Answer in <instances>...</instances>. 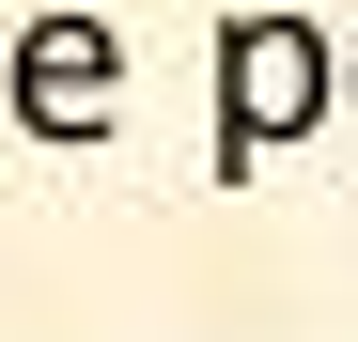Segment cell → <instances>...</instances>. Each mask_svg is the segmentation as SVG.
Instances as JSON below:
<instances>
[{"label":"cell","instance_id":"cell-1","mask_svg":"<svg viewBox=\"0 0 358 342\" xmlns=\"http://www.w3.org/2000/svg\"><path fill=\"white\" fill-rule=\"evenodd\" d=\"M327 109H343V47H327L312 16H234V31H218V171L312 140Z\"/></svg>","mask_w":358,"mask_h":342},{"label":"cell","instance_id":"cell-2","mask_svg":"<svg viewBox=\"0 0 358 342\" xmlns=\"http://www.w3.org/2000/svg\"><path fill=\"white\" fill-rule=\"evenodd\" d=\"M0 109H16L31 140H94L109 109H125V31L109 16H16L0 31Z\"/></svg>","mask_w":358,"mask_h":342},{"label":"cell","instance_id":"cell-3","mask_svg":"<svg viewBox=\"0 0 358 342\" xmlns=\"http://www.w3.org/2000/svg\"><path fill=\"white\" fill-rule=\"evenodd\" d=\"M343 109H358V47H343Z\"/></svg>","mask_w":358,"mask_h":342}]
</instances>
